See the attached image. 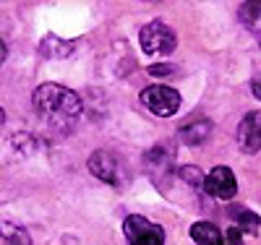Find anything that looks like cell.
Segmentation results:
<instances>
[{"instance_id":"1","label":"cell","mask_w":261,"mask_h":245,"mask_svg":"<svg viewBox=\"0 0 261 245\" xmlns=\"http://www.w3.org/2000/svg\"><path fill=\"white\" fill-rule=\"evenodd\" d=\"M32 104L37 110V115L45 120L47 125H53L60 133H68L76 128L79 118H81V99L76 92L65 89L60 84H42L34 89Z\"/></svg>"},{"instance_id":"2","label":"cell","mask_w":261,"mask_h":245,"mask_svg":"<svg viewBox=\"0 0 261 245\" xmlns=\"http://www.w3.org/2000/svg\"><path fill=\"white\" fill-rule=\"evenodd\" d=\"M141 104L146 110H151L157 118H172L180 110V94L170 86H146L141 92Z\"/></svg>"},{"instance_id":"3","label":"cell","mask_w":261,"mask_h":245,"mask_svg":"<svg viewBox=\"0 0 261 245\" xmlns=\"http://www.w3.org/2000/svg\"><path fill=\"white\" fill-rule=\"evenodd\" d=\"M139 42H141V50L149 52V55H167V52L175 50L178 37L170 26H165L162 21H151V24H146L141 29Z\"/></svg>"},{"instance_id":"4","label":"cell","mask_w":261,"mask_h":245,"mask_svg":"<svg viewBox=\"0 0 261 245\" xmlns=\"http://www.w3.org/2000/svg\"><path fill=\"white\" fill-rule=\"evenodd\" d=\"M123 232L130 245H165V230L139 214H128L123 222Z\"/></svg>"},{"instance_id":"5","label":"cell","mask_w":261,"mask_h":245,"mask_svg":"<svg viewBox=\"0 0 261 245\" xmlns=\"http://www.w3.org/2000/svg\"><path fill=\"white\" fill-rule=\"evenodd\" d=\"M204 190H206L212 198H222V201H230V198H235V193H238V180H235L232 170L225 167V165L214 167V170L206 175V180H204Z\"/></svg>"},{"instance_id":"6","label":"cell","mask_w":261,"mask_h":245,"mask_svg":"<svg viewBox=\"0 0 261 245\" xmlns=\"http://www.w3.org/2000/svg\"><path fill=\"white\" fill-rule=\"evenodd\" d=\"M238 146H241V151L246 154H256L261 151V110H256V113H248L241 125H238Z\"/></svg>"},{"instance_id":"7","label":"cell","mask_w":261,"mask_h":245,"mask_svg":"<svg viewBox=\"0 0 261 245\" xmlns=\"http://www.w3.org/2000/svg\"><path fill=\"white\" fill-rule=\"evenodd\" d=\"M212 130H214V123L209 118H196V120L180 125L178 136H180V141L186 146H199V144H204L212 136Z\"/></svg>"},{"instance_id":"8","label":"cell","mask_w":261,"mask_h":245,"mask_svg":"<svg viewBox=\"0 0 261 245\" xmlns=\"http://www.w3.org/2000/svg\"><path fill=\"white\" fill-rule=\"evenodd\" d=\"M89 172L94 177H99L102 183H115L118 180V165H115V157L110 151H94L89 157Z\"/></svg>"},{"instance_id":"9","label":"cell","mask_w":261,"mask_h":245,"mask_svg":"<svg viewBox=\"0 0 261 245\" xmlns=\"http://www.w3.org/2000/svg\"><path fill=\"white\" fill-rule=\"evenodd\" d=\"M73 47H76L73 42H63L55 34L45 37V39H42V44H39V50H42V55H45V58H68L73 52Z\"/></svg>"},{"instance_id":"10","label":"cell","mask_w":261,"mask_h":245,"mask_svg":"<svg viewBox=\"0 0 261 245\" xmlns=\"http://www.w3.org/2000/svg\"><path fill=\"white\" fill-rule=\"evenodd\" d=\"M238 16H241V21L253 32V37L261 39V3H241Z\"/></svg>"},{"instance_id":"11","label":"cell","mask_w":261,"mask_h":245,"mask_svg":"<svg viewBox=\"0 0 261 245\" xmlns=\"http://www.w3.org/2000/svg\"><path fill=\"white\" fill-rule=\"evenodd\" d=\"M191 237L196 240V245H209V242H222V235L212 222H196L191 227Z\"/></svg>"},{"instance_id":"12","label":"cell","mask_w":261,"mask_h":245,"mask_svg":"<svg viewBox=\"0 0 261 245\" xmlns=\"http://www.w3.org/2000/svg\"><path fill=\"white\" fill-rule=\"evenodd\" d=\"M235 214H238V216H235V227H238V230H243V232H248V235H256V232H258V227H261L258 214L246 211V209H238Z\"/></svg>"},{"instance_id":"13","label":"cell","mask_w":261,"mask_h":245,"mask_svg":"<svg viewBox=\"0 0 261 245\" xmlns=\"http://www.w3.org/2000/svg\"><path fill=\"white\" fill-rule=\"evenodd\" d=\"M178 177H183V183H188V185H204V180H206V175L196 165H183L178 170Z\"/></svg>"},{"instance_id":"14","label":"cell","mask_w":261,"mask_h":245,"mask_svg":"<svg viewBox=\"0 0 261 245\" xmlns=\"http://www.w3.org/2000/svg\"><path fill=\"white\" fill-rule=\"evenodd\" d=\"M225 237H227L230 245H243V230H238V227H230L225 232Z\"/></svg>"},{"instance_id":"15","label":"cell","mask_w":261,"mask_h":245,"mask_svg":"<svg viewBox=\"0 0 261 245\" xmlns=\"http://www.w3.org/2000/svg\"><path fill=\"white\" fill-rule=\"evenodd\" d=\"M172 73V68L170 65H160V63H154V65H149V76H170Z\"/></svg>"},{"instance_id":"16","label":"cell","mask_w":261,"mask_h":245,"mask_svg":"<svg viewBox=\"0 0 261 245\" xmlns=\"http://www.w3.org/2000/svg\"><path fill=\"white\" fill-rule=\"evenodd\" d=\"M253 97H256V99H261V73L253 78Z\"/></svg>"},{"instance_id":"17","label":"cell","mask_w":261,"mask_h":245,"mask_svg":"<svg viewBox=\"0 0 261 245\" xmlns=\"http://www.w3.org/2000/svg\"><path fill=\"white\" fill-rule=\"evenodd\" d=\"M209 245H225V240H222V242H209Z\"/></svg>"}]
</instances>
